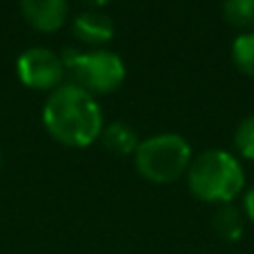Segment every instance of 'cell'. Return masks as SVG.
<instances>
[{
    "label": "cell",
    "instance_id": "cell-1",
    "mask_svg": "<svg viewBox=\"0 0 254 254\" xmlns=\"http://www.w3.org/2000/svg\"><path fill=\"white\" fill-rule=\"evenodd\" d=\"M43 123L52 138L67 147H87L103 131V112L92 94L74 83L61 85L43 107Z\"/></svg>",
    "mask_w": 254,
    "mask_h": 254
},
{
    "label": "cell",
    "instance_id": "cell-2",
    "mask_svg": "<svg viewBox=\"0 0 254 254\" xmlns=\"http://www.w3.org/2000/svg\"><path fill=\"white\" fill-rule=\"evenodd\" d=\"M190 192L205 203H232L246 188V174L237 156L223 149H207L188 167Z\"/></svg>",
    "mask_w": 254,
    "mask_h": 254
},
{
    "label": "cell",
    "instance_id": "cell-3",
    "mask_svg": "<svg viewBox=\"0 0 254 254\" xmlns=\"http://www.w3.org/2000/svg\"><path fill=\"white\" fill-rule=\"evenodd\" d=\"M138 174L152 183H174L192 163V147L179 134H156L140 140L134 152Z\"/></svg>",
    "mask_w": 254,
    "mask_h": 254
},
{
    "label": "cell",
    "instance_id": "cell-4",
    "mask_svg": "<svg viewBox=\"0 0 254 254\" xmlns=\"http://www.w3.org/2000/svg\"><path fill=\"white\" fill-rule=\"evenodd\" d=\"M63 65L71 74L74 85L87 94H110L125 80V63L114 52H76L67 47L63 52Z\"/></svg>",
    "mask_w": 254,
    "mask_h": 254
},
{
    "label": "cell",
    "instance_id": "cell-5",
    "mask_svg": "<svg viewBox=\"0 0 254 254\" xmlns=\"http://www.w3.org/2000/svg\"><path fill=\"white\" fill-rule=\"evenodd\" d=\"M18 76L22 85L31 89H56L61 87V80L65 76V65L58 54L45 47H31L20 54L16 63Z\"/></svg>",
    "mask_w": 254,
    "mask_h": 254
},
{
    "label": "cell",
    "instance_id": "cell-6",
    "mask_svg": "<svg viewBox=\"0 0 254 254\" xmlns=\"http://www.w3.org/2000/svg\"><path fill=\"white\" fill-rule=\"evenodd\" d=\"M25 20L38 31H56L67 20V0H20Z\"/></svg>",
    "mask_w": 254,
    "mask_h": 254
},
{
    "label": "cell",
    "instance_id": "cell-7",
    "mask_svg": "<svg viewBox=\"0 0 254 254\" xmlns=\"http://www.w3.org/2000/svg\"><path fill=\"white\" fill-rule=\"evenodd\" d=\"M74 36L85 45H105L114 38V20L98 9H87L74 18Z\"/></svg>",
    "mask_w": 254,
    "mask_h": 254
},
{
    "label": "cell",
    "instance_id": "cell-8",
    "mask_svg": "<svg viewBox=\"0 0 254 254\" xmlns=\"http://www.w3.org/2000/svg\"><path fill=\"white\" fill-rule=\"evenodd\" d=\"M214 232L219 234L225 241H239L243 237V228H246V219H243V212L239 210L232 203H223V205L216 207L214 219Z\"/></svg>",
    "mask_w": 254,
    "mask_h": 254
},
{
    "label": "cell",
    "instance_id": "cell-9",
    "mask_svg": "<svg viewBox=\"0 0 254 254\" xmlns=\"http://www.w3.org/2000/svg\"><path fill=\"white\" fill-rule=\"evenodd\" d=\"M101 138H103V145L114 154H134L136 147H138L136 131L127 123H123V121H114L112 125H107L101 131Z\"/></svg>",
    "mask_w": 254,
    "mask_h": 254
},
{
    "label": "cell",
    "instance_id": "cell-10",
    "mask_svg": "<svg viewBox=\"0 0 254 254\" xmlns=\"http://www.w3.org/2000/svg\"><path fill=\"white\" fill-rule=\"evenodd\" d=\"M223 18L237 29H254V0H225Z\"/></svg>",
    "mask_w": 254,
    "mask_h": 254
},
{
    "label": "cell",
    "instance_id": "cell-11",
    "mask_svg": "<svg viewBox=\"0 0 254 254\" xmlns=\"http://www.w3.org/2000/svg\"><path fill=\"white\" fill-rule=\"evenodd\" d=\"M232 61L239 71L254 78V34L246 31V34L237 36L232 43Z\"/></svg>",
    "mask_w": 254,
    "mask_h": 254
},
{
    "label": "cell",
    "instance_id": "cell-12",
    "mask_svg": "<svg viewBox=\"0 0 254 254\" xmlns=\"http://www.w3.org/2000/svg\"><path fill=\"white\" fill-rule=\"evenodd\" d=\"M234 145H237L239 154L254 161V114L241 121V125L234 131Z\"/></svg>",
    "mask_w": 254,
    "mask_h": 254
},
{
    "label": "cell",
    "instance_id": "cell-13",
    "mask_svg": "<svg viewBox=\"0 0 254 254\" xmlns=\"http://www.w3.org/2000/svg\"><path fill=\"white\" fill-rule=\"evenodd\" d=\"M243 212H246V216L254 223V185L246 192V196H243Z\"/></svg>",
    "mask_w": 254,
    "mask_h": 254
},
{
    "label": "cell",
    "instance_id": "cell-14",
    "mask_svg": "<svg viewBox=\"0 0 254 254\" xmlns=\"http://www.w3.org/2000/svg\"><path fill=\"white\" fill-rule=\"evenodd\" d=\"M83 4H87V7H92V9H98V7H103V4H107L110 0H80Z\"/></svg>",
    "mask_w": 254,
    "mask_h": 254
}]
</instances>
